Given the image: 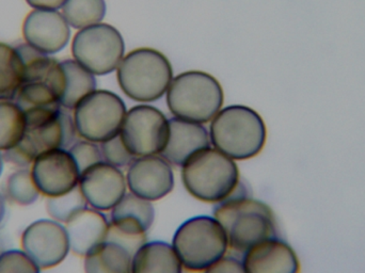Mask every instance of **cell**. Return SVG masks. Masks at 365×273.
<instances>
[{"label":"cell","instance_id":"28","mask_svg":"<svg viewBox=\"0 0 365 273\" xmlns=\"http://www.w3.org/2000/svg\"><path fill=\"white\" fill-rule=\"evenodd\" d=\"M46 212L49 218L66 225V221L77 212V210L87 206L83 201L78 188L68 195L62 197L46 199Z\"/></svg>","mask_w":365,"mask_h":273},{"label":"cell","instance_id":"2","mask_svg":"<svg viewBox=\"0 0 365 273\" xmlns=\"http://www.w3.org/2000/svg\"><path fill=\"white\" fill-rule=\"evenodd\" d=\"M210 145L235 161L261 154L267 140L263 118L250 107L232 105L221 109L210 121Z\"/></svg>","mask_w":365,"mask_h":273},{"label":"cell","instance_id":"6","mask_svg":"<svg viewBox=\"0 0 365 273\" xmlns=\"http://www.w3.org/2000/svg\"><path fill=\"white\" fill-rule=\"evenodd\" d=\"M173 70L168 58L153 48L134 49L117 68L123 93L138 103H153L166 96L173 83Z\"/></svg>","mask_w":365,"mask_h":273},{"label":"cell","instance_id":"8","mask_svg":"<svg viewBox=\"0 0 365 273\" xmlns=\"http://www.w3.org/2000/svg\"><path fill=\"white\" fill-rule=\"evenodd\" d=\"M126 113L125 104L118 94L96 89L71 115L77 138L101 144L120 135Z\"/></svg>","mask_w":365,"mask_h":273},{"label":"cell","instance_id":"11","mask_svg":"<svg viewBox=\"0 0 365 273\" xmlns=\"http://www.w3.org/2000/svg\"><path fill=\"white\" fill-rule=\"evenodd\" d=\"M19 248L42 272L57 268L72 253L66 225L49 217L36 219L24 227Z\"/></svg>","mask_w":365,"mask_h":273},{"label":"cell","instance_id":"20","mask_svg":"<svg viewBox=\"0 0 365 273\" xmlns=\"http://www.w3.org/2000/svg\"><path fill=\"white\" fill-rule=\"evenodd\" d=\"M179 257L171 242L147 240L132 259V273H184Z\"/></svg>","mask_w":365,"mask_h":273},{"label":"cell","instance_id":"24","mask_svg":"<svg viewBox=\"0 0 365 273\" xmlns=\"http://www.w3.org/2000/svg\"><path fill=\"white\" fill-rule=\"evenodd\" d=\"M2 195L10 205L29 207L40 199L41 195L34 184L29 167L15 168L4 178Z\"/></svg>","mask_w":365,"mask_h":273},{"label":"cell","instance_id":"22","mask_svg":"<svg viewBox=\"0 0 365 273\" xmlns=\"http://www.w3.org/2000/svg\"><path fill=\"white\" fill-rule=\"evenodd\" d=\"M64 71V91L60 105L66 110L72 111L83 98L96 91V75L86 70L74 59L61 61Z\"/></svg>","mask_w":365,"mask_h":273},{"label":"cell","instance_id":"29","mask_svg":"<svg viewBox=\"0 0 365 273\" xmlns=\"http://www.w3.org/2000/svg\"><path fill=\"white\" fill-rule=\"evenodd\" d=\"M21 248L0 251V273H42Z\"/></svg>","mask_w":365,"mask_h":273},{"label":"cell","instance_id":"33","mask_svg":"<svg viewBox=\"0 0 365 273\" xmlns=\"http://www.w3.org/2000/svg\"><path fill=\"white\" fill-rule=\"evenodd\" d=\"M31 9L40 10H61L66 0H25Z\"/></svg>","mask_w":365,"mask_h":273},{"label":"cell","instance_id":"34","mask_svg":"<svg viewBox=\"0 0 365 273\" xmlns=\"http://www.w3.org/2000/svg\"><path fill=\"white\" fill-rule=\"evenodd\" d=\"M8 205L6 197H4L1 190H0V225L4 223V219H6V212H8Z\"/></svg>","mask_w":365,"mask_h":273},{"label":"cell","instance_id":"18","mask_svg":"<svg viewBox=\"0 0 365 273\" xmlns=\"http://www.w3.org/2000/svg\"><path fill=\"white\" fill-rule=\"evenodd\" d=\"M240 257L248 273H300L297 253L280 236L259 242Z\"/></svg>","mask_w":365,"mask_h":273},{"label":"cell","instance_id":"31","mask_svg":"<svg viewBox=\"0 0 365 273\" xmlns=\"http://www.w3.org/2000/svg\"><path fill=\"white\" fill-rule=\"evenodd\" d=\"M73 158L76 161L81 172L89 169L92 165L103 161L100 144L88 140L76 139L68 148Z\"/></svg>","mask_w":365,"mask_h":273},{"label":"cell","instance_id":"26","mask_svg":"<svg viewBox=\"0 0 365 273\" xmlns=\"http://www.w3.org/2000/svg\"><path fill=\"white\" fill-rule=\"evenodd\" d=\"M23 76L24 64L16 46L0 42V98H14Z\"/></svg>","mask_w":365,"mask_h":273},{"label":"cell","instance_id":"9","mask_svg":"<svg viewBox=\"0 0 365 273\" xmlns=\"http://www.w3.org/2000/svg\"><path fill=\"white\" fill-rule=\"evenodd\" d=\"M75 61L96 76L117 71L125 57L123 36L113 26L100 23L77 30L71 42Z\"/></svg>","mask_w":365,"mask_h":273},{"label":"cell","instance_id":"12","mask_svg":"<svg viewBox=\"0 0 365 273\" xmlns=\"http://www.w3.org/2000/svg\"><path fill=\"white\" fill-rule=\"evenodd\" d=\"M156 212L153 203L128 192L109 212L110 233L108 239L119 242L133 253L147 242Z\"/></svg>","mask_w":365,"mask_h":273},{"label":"cell","instance_id":"10","mask_svg":"<svg viewBox=\"0 0 365 273\" xmlns=\"http://www.w3.org/2000/svg\"><path fill=\"white\" fill-rule=\"evenodd\" d=\"M120 137L136 158L160 155L168 141L169 118L151 105H137L126 113Z\"/></svg>","mask_w":365,"mask_h":273},{"label":"cell","instance_id":"35","mask_svg":"<svg viewBox=\"0 0 365 273\" xmlns=\"http://www.w3.org/2000/svg\"><path fill=\"white\" fill-rule=\"evenodd\" d=\"M4 163H6V160H4V154L0 152V180H1L2 174H4Z\"/></svg>","mask_w":365,"mask_h":273},{"label":"cell","instance_id":"21","mask_svg":"<svg viewBox=\"0 0 365 273\" xmlns=\"http://www.w3.org/2000/svg\"><path fill=\"white\" fill-rule=\"evenodd\" d=\"M134 253L123 244L107 239L83 257L85 273H132Z\"/></svg>","mask_w":365,"mask_h":273},{"label":"cell","instance_id":"36","mask_svg":"<svg viewBox=\"0 0 365 273\" xmlns=\"http://www.w3.org/2000/svg\"><path fill=\"white\" fill-rule=\"evenodd\" d=\"M0 251H1V250H0Z\"/></svg>","mask_w":365,"mask_h":273},{"label":"cell","instance_id":"30","mask_svg":"<svg viewBox=\"0 0 365 273\" xmlns=\"http://www.w3.org/2000/svg\"><path fill=\"white\" fill-rule=\"evenodd\" d=\"M100 148L102 150L103 161L121 170L128 169L136 158L128 150L120 135L102 142Z\"/></svg>","mask_w":365,"mask_h":273},{"label":"cell","instance_id":"13","mask_svg":"<svg viewBox=\"0 0 365 273\" xmlns=\"http://www.w3.org/2000/svg\"><path fill=\"white\" fill-rule=\"evenodd\" d=\"M29 169L43 199L62 197L78 188L81 172L68 148H56L38 155Z\"/></svg>","mask_w":365,"mask_h":273},{"label":"cell","instance_id":"3","mask_svg":"<svg viewBox=\"0 0 365 273\" xmlns=\"http://www.w3.org/2000/svg\"><path fill=\"white\" fill-rule=\"evenodd\" d=\"M27 128L21 143L4 153V160L15 168L29 167L38 155L56 148H68L78 139L71 111L61 106L25 110Z\"/></svg>","mask_w":365,"mask_h":273},{"label":"cell","instance_id":"19","mask_svg":"<svg viewBox=\"0 0 365 273\" xmlns=\"http://www.w3.org/2000/svg\"><path fill=\"white\" fill-rule=\"evenodd\" d=\"M210 146V133L204 124L173 117L169 119L168 141L160 156L181 168L193 155Z\"/></svg>","mask_w":365,"mask_h":273},{"label":"cell","instance_id":"15","mask_svg":"<svg viewBox=\"0 0 365 273\" xmlns=\"http://www.w3.org/2000/svg\"><path fill=\"white\" fill-rule=\"evenodd\" d=\"M78 190L87 206L107 214L128 192L125 172L101 161L81 172Z\"/></svg>","mask_w":365,"mask_h":273},{"label":"cell","instance_id":"32","mask_svg":"<svg viewBox=\"0 0 365 273\" xmlns=\"http://www.w3.org/2000/svg\"><path fill=\"white\" fill-rule=\"evenodd\" d=\"M202 273H248L242 263V257H234L227 253L214 265Z\"/></svg>","mask_w":365,"mask_h":273},{"label":"cell","instance_id":"1","mask_svg":"<svg viewBox=\"0 0 365 273\" xmlns=\"http://www.w3.org/2000/svg\"><path fill=\"white\" fill-rule=\"evenodd\" d=\"M212 216L225 229L230 251L242 255L264 240L279 236L276 216L265 202L249 195L242 182L233 195L215 205Z\"/></svg>","mask_w":365,"mask_h":273},{"label":"cell","instance_id":"16","mask_svg":"<svg viewBox=\"0 0 365 273\" xmlns=\"http://www.w3.org/2000/svg\"><path fill=\"white\" fill-rule=\"evenodd\" d=\"M71 29L61 11L31 9L24 19L21 36L25 44L45 55L53 56L71 42Z\"/></svg>","mask_w":365,"mask_h":273},{"label":"cell","instance_id":"25","mask_svg":"<svg viewBox=\"0 0 365 273\" xmlns=\"http://www.w3.org/2000/svg\"><path fill=\"white\" fill-rule=\"evenodd\" d=\"M60 11L72 29L81 30L103 23L107 6L105 0H66Z\"/></svg>","mask_w":365,"mask_h":273},{"label":"cell","instance_id":"27","mask_svg":"<svg viewBox=\"0 0 365 273\" xmlns=\"http://www.w3.org/2000/svg\"><path fill=\"white\" fill-rule=\"evenodd\" d=\"M19 106L27 109L43 107L61 106L59 96L51 83L46 81H25L21 83L14 94Z\"/></svg>","mask_w":365,"mask_h":273},{"label":"cell","instance_id":"7","mask_svg":"<svg viewBox=\"0 0 365 273\" xmlns=\"http://www.w3.org/2000/svg\"><path fill=\"white\" fill-rule=\"evenodd\" d=\"M166 98L173 117L205 125L223 108L225 94L212 75L188 71L173 78Z\"/></svg>","mask_w":365,"mask_h":273},{"label":"cell","instance_id":"14","mask_svg":"<svg viewBox=\"0 0 365 273\" xmlns=\"http://www.w3.org/2000/svg\"><path fill=\"white\" fill-rule=\"evenodd\" d=\"M125 177L128 192L152 203L168 197L175 187L173 165L160 155L137 157Z\"/></svg>","mask_w":365,"mask_h":273},{"label":"cell","instance_id":"4","mask_svg":"<svg viewBox=\"0 0 365 273\" xmlns=\"http://www.w3.org/2000/svg\"><path fill=\"white\" fill-rule=\"evenodd\" d=\"M181 180L190 197L212 205L229 199L242 182L236 161L212 146L200 150L182 165Z\"/></svg>","mask_w":365,"mask_h":273},{"label":"cell","instance_id":"5","mask_svg":"<svg viewBox=\"0 0 365 273\" xmlns=\"http://www.w3.org/2000/svg\"><path fill=\"white\" fill-rule=\"evenodd\" d=\"M186 272L202 273L229 253L227 233L212 215L187 219L171 242Z\"/></svg>","mask_w":365,"mask_h":273},{"label":"cell","instance_id":"23","mask_svg":"<svg viewBox=\"0 0 365 273\" xmlns=\"http://www.w3.org/2000/svg\"><path fill=\"white\" fill-rule=\"evenodd\" d=\"M25 110L12 98H0V152L16 148L25 136Z\"/></svg>","mask_w":365,"mask_h":273},{"label":"cell","instance_id":"17","mask_svg":"<svg viewBox=\"0 0 365 273\" xmlns=\"http://www.w3.org/2000/svg\"><path fill=\"white\" fill-rule=\"evenodd\" d=\"M64 225L70 240L71 252L81 259L106 242L110 233V221L106 212L89 206L77 210Z\"/></svg>","mask_w":365,"mask_h":273}]
</instances>
